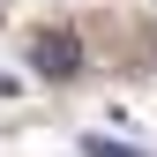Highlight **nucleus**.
<instances>
[{"label":"nucleus","instance_id":"nucleus-1","mask_svg":"<svg viewBox=\"0 0 157 157\" xmlns=\"http://www.w3.org/2000/svg\"><path fill=\"white\" fill-rule=\"evenodd\" d=\"M30 67L45 75V82H75V75H82V37L75 30H37L30 37Z\"/></svg>","mask_w":157,"mask_h":157},{"label":"nucleus","instance_id":"nucleus-2","mask_svg":"<svg viewBox=\"0 0 157 157\" xmlns=\"http://www.w3.org/2000/svg\"><path fill=\"white\" fill-rule=\"evenodd\" d=\"M82 157H142L135 142H112V135H82Z\"/></svg>","mask_w":157,"mask_h":157},{"label":"nucleus","instance_id":"nucleus-3","mask_svg":"<svg viewBox=\"0 0 157 157\" xmlns=\"http://www.w3.org/2000/svg\"><path fill=\"white\" fill-rule=\"evenodd\" d=\"M0 97H23V75H8V67H0Z\"/></svg>","mask_w":157,"mask_h":157}]
</instances>
